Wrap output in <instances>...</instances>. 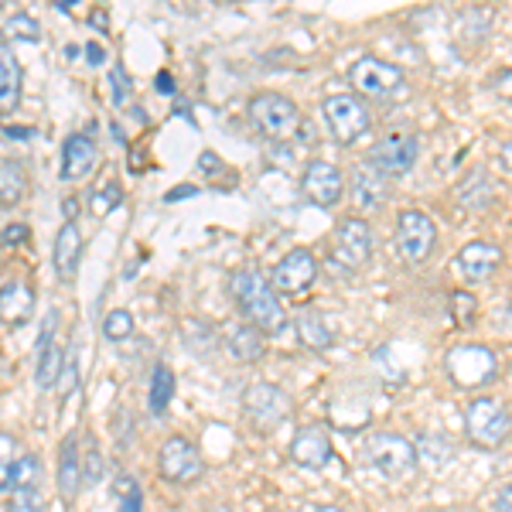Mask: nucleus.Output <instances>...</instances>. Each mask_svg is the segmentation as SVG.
<instances>
[{"label": "nucleus", "mask_w": 512, "mask_h": 512, "mask_svg": "<svg viewBox=\"0 0 512 512\" xmlns=\"http://www.w3.org/2000/svg\"><path fill=\"white\" fill-rule=\"evenodd\" d=\"M229 291H233L236 311L243 315L246 325H253L260 335H280L287 328V311L277 301L270 280L260 274L256 267H246L229 280Z\"/></svg>", "instance_id": "f257e3e1"}, {"label": "nucleus", "mask_w": 512, "mask_h": 512, "mask_svg": "<svg viewBox=\"0 0 512 512\" xmlns=\"http://www.w3.org/2000/svg\"><path fill=\"white\" fill-rule=\"evenodd\" d=\"M250 123L267 140H294L301 137L304 117L297 103L284 93H260L250 99Z\"/></svg>", "instance_id": "f03ea898"}, {"label": "nucleus", "mask_w": 512, "mask_h": 512, "mask_svg": "<svg viewBox=\"0 0 512 512\" xmlns=\"http://www.w3.org/2000/svg\"><path fill=\"white\" fill-rule=\"evenodd\" d=\"M465 431L478 448H499L512 431V417L492 396H478L465 410Z\"/></svg>", "instance_id": "7ed1b4c3"}, {"label": "nucleus", "mask_w": 512, "mask_h": 512, "mask_svg": "<svg viewBox=\"0 0 512 512\" xmlns=\"http://www.w3.org/2000/svg\"><path fill=\"white\" fill-rule=\"evenodd\" d=\"M158 475L171 485H195L205 475V458L188 437H168L158 451Z\"/></svg>", "instance_id": "20e7f679"}, {"label": "nucleus", "mask_w": 512, "mask_h": 512, "mask_svg": "<svg viewBox=\"0 0 512 512\" xmlns=\"http://www.w3.org/2000/svg\"><path fill=\"white\" fill-rule=\"evenodd\" d=\"M321 117L328 123V134H332L338 144H355L362 134L369 130V110L362 99H355L349 93L328 96L321 103Z\"/></svg>", "instance_id": "39448f33"}, {"label": "nucleus", "mask_w": 512, "mask_h": 512, "mask_svg": "<svg viewBox=\"0 0 512 512\" xmlns=\"http://www.w3.org/2000/svg\"><path fill=\"white\" fill-rule=\"evenodd\" d=\"M499 362H495V352L485 349V345H454L448 352V376L461 390H478L495 376Z\"/></svg>", "instance_id": "423d86ee"}, {"label": "nucleus", "mask_w": 512, "mask_h": 512, "mask_svg": "<svg viewBox=\"0 0 512 512\" xmlns=\"http://www.w3.org/2000/svg\"><path fill=\"white\" fill-rule=\"evenodd\" d=\"M243 410H246V417L253 420V427L270 434L284 424L287 414H291V396L274 383H253L250 390L243 393Z\"/></svg>", "instance_id": "0eeeda50"}, {"label": "nucleus", "mask_w": 512, "mask_h": 512, "mask_svg": "<svg viewBox=\"0 0 512 512\" xmlns=\"http://www.w3.org/2000/svg\"><path fill=\"white\" fill-rule=\"evenodd\" d=\"M366 458H369V465H373L379 475L400 478V475H407L410 468H414L417 451L403 434L383 431V434H373L366 441Z\"/></svg>", "instance_id": "6e6552de"}, {"label": "nucleus", "mask_w": 512, "mask_h": 512, "mask_svg": "<svg viewBox=\"0 0 512 512\" xmlns=\"http://www.w3.org/2000/svg\"><path fill=\"white\" fill-rule=\"evenodd\" d=\"M373 256V229L362 219H342L335 229V246H332V263L342 270H362Z\"/></svg>", "instance_id": "1a4fd4ad"}, {"label": "nucleus", "mask_w": 512, "mask_h": 512, "mask_svg": "<svg viewBox=\"0 0 512 512\" xmlns=\"http://www.w3.org/2000/svg\"><path fill=\"white\" fill-rule=\"evenodd\" d=\"M437 243V226L431 222L427 212L407 209L396 219V250L407 263H424L434 253Z\"/></svg>", "instance_id": "9d476101"}, {"label": "nucleus", "mask_w": 512, "mask_h": 512, "mask_svg": "<svg viewBox=\"0 0 512 512\" xmlns=\"http://www.w3.org/2000/svg\"><path fill=\"white\" fill-rule=\"evenodd\" d=\"M349 82L359 96L386 99L403 86V69L386 59H373V55H369V59H359L349 69Z\"/></svg>", "instance_id": "9b49d317"}, {"label": "nucleus", "mask_w": 512, "mask_h": 512, "mask_svg": "<svg viewBox=\"0 0 512 512\" xmlns=\"http://www.w3.org/2000/svg\"><path fill=\"white\" fill-rule=\"evenodd\" d=\"M417 154H420V144H417L414 134H390L373 147L369 164L383 171L386 178H403V175L414 171Z\"/></svg>", "instance_id": "f8f14e48"}, {"label": "nucleus", "mask_w": 512, "mask_h": 512, "mask_svg": "<svg viewBox=\"0 0 512 512\" xmlns=\"http://www.w3.org/2000/svg\"><path fill=\"white\" fill-rule=\"evenodd\" d=\"M301 192L318 209H335L345 198V178L332 161H311L301 175Z\"/></svg>", "instance_id": "ddd939ff"}, {"label": "nucleus", "mask_w": 512, "mask_h": 512, "mask_svg": "<svg viewBox=\"0 0 512 512\" xmlns=\"http://www.w3.org/2000/svg\"><path fill=\"white\" fill-rule=\"evenodd\" d=\"M332 434H328L325 424H308L301 427V431L294 434L291 441V461L301 468H311V472H321V468H328V461H332Z\"/></svg>", "instance_id": "4468645a"}, {"label": "nucleus", "mask_w": 512, "mask_h": 512, "mask_svg": "<svg viewBox=\"0 0 512 512\" xmlns=\"http://www.w3.org/2000/svg\"><path fill=\"white\" fill-rule=\"evenodd\" d=\"M55 328H59V311H48L45 325H41V338H38V366H35V379L41 390H52L62 379V366H65V352L55 345Z\"/></svg>", "instance_id": "2eb2a0df"}, {"label": "nucleus", "mask_w": 512, "mask_h": 512, "mask_svg": "<svg viewBox=\"0 0 512 512\" xmlns=\"http://www.w3.org/2000/svg\"><path fill=\"white\" fill-rule=\"evenodd\" d=\"M318 277V263L308 250H291L274 267V287L284 294H304Z\"/></svg>", "instance_id": "dca6fc26"}, {"label": "nucleus", "mask_w": 512, "mask_h": 512, "mask_svg": "<svg viewBox=\"0 0 512 512\" xmlns=\"http://www.w3.org/2000/svg\"><path fill=\"white\" fill-rule=\"evenodd\" d=\"M499 263H502V250L495 243H482V239L461 246V253L454 256V267L461 270V277L465 280H472V284L489 280L495 270H499Z\"/></svg>", "instance_id": "f3484780"}, {"label": "nucleus", "mask_w": 512, "mask_h": 512, "mask_svg": "<svg viewBox=\"0 0 512 512\" xmlns=\"http://www.w3.org/2000/svg\"><path fill=\"white\" fill-rule=\"evenodd\" d=\"M35 315V287L28 280H7L0 287V325L21 328Z\"/></svg>", "instance_id": "a211bd4d"}, {"label": "nucleus", "mask_w": 512, "mask_h": 512, "mask_svg": "<svg viewBox=\"0 0 512 512\" xmlns=\"http://www.w3.org/2000/svg\"><path fill=\"white\" fill-rule=\"evenodd\" d=\"M99 164V147L93 137L86 134H72L62 144V178L65 181H82L96 171Z\"/></svg>", "instance_id": "6ab92c4d"}, {"label": "nucleus", "mask_w": 512, "mask_h": 512, "mask_svg": "<svg viewBox=\"0 0 512 512\" xmlns=\"http://www.w3.org/2000/svg\"><path fill=\"white\" fill-rule=\"evenodd\" d=\"M79 260H82V233L76 222H65V226L55 233V250H52V267H55V277L62 284H72L79 274Z\"/></svg>", "instance_id": "aec40b11"}, {"label": "nucleus", "mask_w": 512, "mask_h": 512, "mask_svg": "<svg viewBox=\"0 0 512 512\" xmlns=\"http://www.w3.org/2000/svg\"><path fill=\"white\" fill-rule=\"evenodd\" d=\"M226 349L236 362L253 366V362H260L263 355H267V335H260L253 325H246V321H236V325L226 328Z\"/></svg>", "instance_id": "412c9836"}, {"label": "nucleus", "mask_w": 512, "mask_h": 512, "mask_svg": "<svg viewBox=\"0 0 512 512\" xmlns=\"http://www.w3.org/2000/svg\"><path fill=\"white\" fill-rule=\"evenodd\" d=\"M21 86L24 76L18 55L11 52V45L0 41V117H7V113H14L21 106Z\"/></svg>", "instance_id": "4be33fe9"}, {"label": "nucleus", "mask_w": 512, "mask_h": 512, "mask_svg": "<svg viewBox=\"0 0 512 512\" xmlns=\"http://www.w3.org/2000/svg\"><path fill=\"white\" fill-rule=\"evenodd\" d=\"M352 198L359 209H376L386 202V175L379 168H373L369 161H362L352 171Z\"/></svg>", "instance_id": "5701e85b"}, {"label": "nucleus", "mask_w": 512, "mask_h": 512, "mask_svg": "<svg viewBox=\"0 0 512 512\" xmlns=\"http://www.w3.org/2000/svg\"><path fill=\"white\" fill-rule=\"evenodd\" d=\"M55 478H59V495L65 506H72L76 502V495L82 489V468H79V444L76 437H65L62 441V451H59V472H55Z\"/></svg>", "instance_id": "b1692460"}, {"label": "nucleus", "mask_w": 512, "mask_h": 512, "mask_svg": "<svg viewBox=\"0 0 512 512\" xmlns=\"http://www.w3.org/2000/svg\"><path fill=\"white\" fill-rule=\"evenodd\" d=\"M28 195V171L21 161H0V209H18Z\"/></svg>", "instance_id": "393cba45"}, {"label": "nucleus", "mask_w": 512, "mask_h": 512, "mask_svg": "<svg viewBox=\"0 0 512 512\" xmlns=\"http://www.w3.org/2000/svg\"><path fill=\"white\" fill-rule=\"evenodd\" d=\"M294 328H297V338H301V345H308V349H328L332 345V328H328V321L318 315V311H301V315L294 318Z\"/></svg>", "instance_id": "a878e982"}, {"label": "nucleus", "mask_w": 512, "mask_h": 512, "mask_svg": "<svg viewBox=\"0 0 512 512\" xmlns=\"http://www.w3.org/2000/svg\"><path fill=\"white\" fill-rule=\"evenodd\" d=\"M171 396H175V373H171V366H164L158 362L151 373V393H147V403H151V414H164V410L171 407Z\"/></svg>", "instance_id": "bb28decb"}, {"label": "nucleus", "mask_w": 512, "mask_h": 512, "mask_svg": "<svg viewBox=\"0 0 512 512\" xmlns=\"http://www.w3.org/2000/svg\"><path fill=\"white\" fill-rule=\"evenodd\" d=\"M458 202L465 205V209H485V205L492 202V185H489V178H485V171H472V178L458 188Z\"/></svg>", "instance_id": "cd10ccee"}, {"label": "nucleus", "mask_w": 512, "mask_h": 512, "mask_svg": "<svg viewBox=\"0 0 512 512\" xmlns=\"http://www.w3.org/2000/svg\"><path fill=\"white\" fill-rule=\"evenodd\" d=\"M0 31H4V45H11V41L38 45V41H41V24L35 18H28V14H14V18H7Z\"/></svg>", "instance_id": "c85d7f7f"}, {"label": "nucleus", "mask_w": 512, "mask_h": 512, "mask_svg": "<svg viewBox=\"0 0 512 512\" xmlns=\"http://www.w3.org/2000/svg\"><path fill=\"white\" fill-rule=\"evenodd\" d=\"M41 482V461L35 454H18V461H14V472H11V485L14 492L18 489H38Z\"/></svg>", "instance_id": "c756f323"}, {"label": "nucleus", "mask_w": 512, "mask_h": 512, "mask_svg": "<svg viewBox=\"0 0 512 512\" xmlns=\"http://www.w3.org/2000/svg\"><path fill=\"white\" fill-rule=\"evenodd\" d=\"M414 451L420 454V458H424L427 468H441L444 461H451V444L444 441V437H434V434L420 437V444H417Z\"/></svg>", "instance_id": "7c9ffc66"}, {"label": "nucleus", "mask_w": 512, "mask_h": 512, "mask_svg": "<svg viewBox=\"0 0 512 512\" xmlns=\"http://www.w3.org/2000/svg\"><path fill=\"white\" fill-rule=\"evenodd\" d=\"M130 332H134V315L130 311H110V315L103 318V338L106 342H127Z\"/></svg>", "instance_id": "2f4dec72"}, {"label": "nucleus", "mask_w": 512, "mask_h": 512, "mask_svg": "<svg viewBox=\"0 0 512 512\" xmlns=\"http://www.w3.org/2000/svg\"><path fill=\"white\" fill-rule=\"evenodd\" d=\"M79 468H82V485H96L106 472L103 454H99V448L93 444V437H89L86 451H79Z\"/></svg>", "instance_id": "473e14b6"}, {"label": "nucleus", "mask_w": 512, "mask_h": 512, "mask_svg": "<svg viewBox=\"0 0 512 512\" xmlns=\"http://www.w3.org/2000/svg\"><path fill=\"white\" fill-rule=\"evenodd\" d=\"M113 489H117L120 512H140V485L134 482V478H130V475H120Z\"/></svg>", "instance_id": "72a5a7b5"}, {"label": "nucleus", "mask_w": 512, "mask_h": 512, "mask_svg": "<svg viewBox=\"0 0 512 512\" xmlns=\"http://www.w3.org/2000/svg\"><path fill=\"white\" fill-rule=\"evenodd\" d=\"M120 202H123V188L117 181H106V185L93 195V212L96 216H106V212H113Z\"/></svg>", "instance_id": "f704fd0d"}, {"label": "nucleus", "mask_w": 512, "mask_h": 512, "mask_svg": "<svg viewBox=\"0 0 512 512\" xmlns=\"http://www.w3.org/2000/svg\"><path fill=\"white\" fill-rule=\"evenodd\" d=\"M18 461V448L7 434H0V489H11V472Z\"/></svg>", "instance_id": "c9c22d12"}, {"label": "nucleus", "mask_w": 512, "mask_h": 512, "mask_svg": "<svg viewBox=\"0 0 512 512\" xmlns=\"http://www.w3.org/2000/svg\"><path fill=\"white\" fill-rule=\"evenodd\" d=\"M14 512H45L38 489H18L14 492Z\"/></svg>", "instance_id": "e433bc0d"}, {"label": "nucleus", "mask_w": 512, "mask_h": 512, "mask_svg": "<svg viewBox=\"0 0 512 512\" xmlns=\"http://www.w3.org/2000/svg\"><path fill=\"white\" fill-rule=\"evenodd\" d=\"M110 86H113V103L123 106L130 99V79L127 72H123V65H113L110 69Z\"/></svg>", "instance_id": "4c0bfd02"}, {"label": "nucleus", "mask_w": 512, "mask_h": 512, "mask_svg": "<svg viewBox=\"0 0 512 512\" xmlns=\"http://www.w3.org/2000/svg\"><path fill=\"white\" fill-rule=\"evenodd\" d=\"M31 233H28V226L24 222H11V226L0 233V246H21V243H28Z\"/></svg>", "instance_id": "58836bf2"}, {"label": "nucleus", "mask_w": 512, "mask_h": 512, "mask_svg": "<svg viewBox=\"0 0 512 512\" xmlns=\"http://www.w3.org/2000/svg\"><path fill=\"white\" fill-rule=\"evenodd\" d=\"M499 164H502V171H506V175L512 178V140H506V144H502V151H499Z\"/></svg>", "instance_id": "ea45409f"}, {"label": "nucleus", "mask_w": 512, "mask_h": 512, "mask_svg": "<svg viewBox=\"0 0 512 512\" xmlns=\"http://www.w3.org/2000/svg\"><path fill=\"white\" fill-rule=\"evenodd\" d=\"M495 512H512V485L499 492V499H495Z\"/></svg>", "instance_id": "a19ab883"}, {"label": "nucleus", "mask_w": 512, "mask_h": 512, "mask_svg": "<svg viewBox=\"0 0 512 512\" xmlns=\"http://www.w3.org/2000/svg\"><path fill=\"white\" fill-rule=\"evenodd\" d=\"M86 55H89V65H103V59H106L103 48L93 45V41H89V45H86Z\"/></svg>", "instance_id": "79ce46f5"}, {"label": "nucleus", "mask_w": 512, "mask_h": 512, "mask_svg": "<svg viewBox=\"0 0 512 512\" xmlns=\"http://www.w3.org/2000/svg\"><path fill=\"white\" fill-rule=\"evenodd\" d=\"M158 93H175V86H171L168 72H161V76H158Z\"/></svg>", "instance_id": "37998d69"}, {"label": "nucleus", "mask_w": 512, "mask_h": 512, "mask_svg": "<svg viewBox=\"0 0 512 512\" xmlns=\"http://www.w3.org/2000/svg\"><path fill=\"white\" fill-rule=\"evenodd\" d=\"M89 21H93L96 28H106V14L103 11H93V18H89Z\"/></svg>", "instance_id": "c03bdc74"}, {"label": "nucleus", "mask_w": 512, "mask_h": 512, "mask_svg": "<svg viewBox=\"0 0 512 512\" xmlns=\"http://www.w3.org/2000/svg\"><path fill=\"white\" fill-rule=\"evenodd\" d=\"M205 512H233V509H229V506H209Z\"/></svg>", "instance_id": "a18cd8bd"}, {"label": "nucleus", "mask_w": 512, "mask_h": 512, "mask_svg": "<svg viewBox=\"0 0 512 512\" xmlns=\"http://www.w3.org/2000/svg\"><path fill=\"white\" fill-rule=\"evenodd\" d=\"M315 512H345V509H338V506H321V509H315Z\"/></svg>", "instance_id": "49530a36"}]
</instances>
